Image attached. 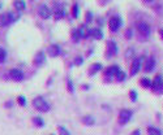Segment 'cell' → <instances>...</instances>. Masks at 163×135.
<instances>
[{
	"label": "cell",
	"instance_id": "obj_32",
	"mask_svg": "<svg viewBox=\"0 0 163 135\" xmlns=\"http://www.w3.org/2000/svg\"><path fill=\"white\" fill-rule=\"evenodd\" d=\"M91 20H93V13L91 12H86V22H87V24H90Z\"/></svg>",
	"mask_w": 163,
	"mask_h": 135
},
{
	"label": "cell",
	"instance_id": "obj_1",
	"mask_svg": "<svg viewBox=\"0 0 163 135\" xmlns=\"http://www.w3.org/2000/svg\"><path fill=\"white\" fill-rule=\"evenodd\" d=\"M20 20V13H14V12H4L0 14V26L2 27H8L14 22H17Z\"/></svg>",
	"mask_w": 163,
	"mask_h": 135
},
{
	"label": "cell",
	"instance_id": "obj_15",
	"mask_svg": "<svg viewBox=\"0 0 163 135\" xmlns=\"http://www.w3.org/2000/svg\"><path fill=\"white\" fill-rule=\"evenodd\" d=\"M137 30H138V33H140V34H142L144 36L150 35V31H151L150 25H149V24H146V22H140V24L137 25Z\"/></svg>",
	"mask_w": 163,
	"mask_h": 135
},
{
	"label": "cell",
	"instance_id": "obj_6",
	"mask_svg": "<svg viewBox=\"0 0 163 135\" xmlns=\"http://www.w3.org/2000/svg\"><path fill=\"white\" fill-rule=\"evenodd\" d=\"M121 25H123V20L120 17H117V16L111 17L110 21H108V27H110V30L112 33L119 31V29L121 27Z\"/></svg>",
	"mask_w": 163,
	"mask_h": 135
},
{
	"label": "cell",
	"instance_id": "obj_24",
	"mask_svg": "<svg viewBox=\"0 0 163 135\" xmlns=\"http://www.w3.org/2000/svg\"><path fill=\"white\" fill-rule=\"evenodd\" d=\"M71 12H72V16L75 17V18H77L78 16H80V5L77 4V3H75L72 5V9H71Z\"/></svg>",
	"mask_w": 163,
	"mask_h": 135
},
{
	"label": "cell",
	"instance_id": "obj_27",
	"mask_svg": "<svg viewBox=\"0 0 163 135\" xmlns=\"http://www.w3.org/2000/svg\"><path fill=\"white\" fill-rule=\"evenodd\" d=\"M140 83H141V86L145 87V88H150V87H153V82H151L149 78H142Z\"/></svg>",
	"mask_w": 163,
	"mask_h": 135
},
{
	"label": "cell",
	"instance_id": "obj_4",
	"mask_svg": "<svg viewBox=\"0 0 163 135\" xmlns=\"http://www.w3.org/2000/svg\"><path fill=\"white\" fill-rule=\"evenodd\" d=\"M38 16L42 20H50L52 17V9H51L47 4H41L38 8Z\"/></svg>",
	"mask_w": 163,
	"mask_h": 135
},
{
	"label": "cell",
	"instance_id": "obj_18",
	"mask_svg": "<svg viewBox=\"0 0 163 135\" xmlns=\"http://www.w3.org/2000/svg\"><path fill=\"white\" fill-rule=\"evenodd\" d=\"M102 68H103V65L101 64V63H95V64H93L90 68H89V76H95L98 72H101L102 70Z\"/></svg>",
	"mask_w": 163,
	"mask_h": 135
},
{
	"label": "cell",
	"instance_id": "obj_30",
	"mask_svg": "<svg viewBox=\"0 0 163 135\" xmlns=\"http://www.w3.org/2000/svg\"><path fill=\"white\" fill-rule=\"evenodd\" d=\"M84 64V58L81 57V56H77L76 58H75V65H77V66H81Z\"/></svg>",
	"mask_w": 163,
	"mask_h": 135
},
{
	"label": "cell",
	"instance_id": "obj_33",
	"mask_svg": "<svg viewBox=\"0 0 163 135\" xmlns=\"http://www.w3.org/2000/svg\"><path fill=\"white\" fill-rule=\"evenodd\" d=\"M125 38H127V39L132 38V30H127V31H125Z\"/></svg>",
	"mask_w": 163,
	"mask_h": 135
},
{
	"label": "cell",
	"instance_id": "obj_3",
	"mask_svg": "<svg viewBox=\"0 0 163 135\" xmlns=\"http://www.w3.org/2000/svg\"><path fill=\"white\" fill-rule=\"evenodd\" d=\"M52 17L55 21H60L65 17V7L63 3H55L52 8Z\"/></svg>",
	"mask_w": 163,
	"mask_h": 135
},
{
	"label": "cell",
	"instance_id": "obj_38",
	"mask_svg": "<svg viewBox=\"0 0 163 135\" xmlns=\"http://www.w3.org/2000/svg\"><path fill=\"white\" fill-rule=\"evenodd\" d=\"M162 91H163V86H162Z\"/></svg>",
	"mask_w": 163,
	"mask_h": 135
},
{
	"label": "cell",
	"instance_id": "obj_35",
	"mask_svg": "<svg viewBox=\"0 0 163 135\" xmlns=\"http://www.w3.org/2000/svg\"><path fill=\"white\" fill-rule=\"evenodd\" d=\"M131 135H141V131H140V130H135Z\"/></svg>",
	"mask_w": 163,
	"mask_h": 135
},
{
	"label": "cell",
	"instance_id": "obj_9",
	"mask_svg": "<svg viewBox=\"0 0 163 135\" xmlns=\"http://www.w3.org/2000/svg\"><path fill=\"white\" fill-rule=\"evenodd\" d=\"M94 38V39H97V40H101L103 39V31L101 29L98 27H95V29H89L85 33V38Z\"/></svg>",
	"mask_w": 163,
	"mask_h": 135
},
{
	"label": "cell",
	"instance_id": "obj_25",
	"mask_svg": "<svg viewBox=\"0 0 163 135\" xmlns=\"http://www.w3.org/2000/svg\"><path fill=\"white\" fill-rule=\"evenodd\" d=\"M65 83H67V90H68L69 94H73V92H75V85H73V82H72L71 78H67Z\"/></svg>",
	"mask_w": 163,
	"mask_h": 135
},
{
	"label": "cell",
	"instance_id": "obj_29",
	"mask_svg": "<svg viewBox=\"0 0 163 135\" xmlns=\"http://www.w3.org/2000/svg\"><path fill=\"white\" fill-rule=\"evenodd\" d=\"M115 78H116V81H117V82H123L125 78H127V76H125V73H124L123 70H120L119 73L116 74V77H115Z\"/></svg>",
	"mask_w": 163,
	"mask_h": 135
},
{
	"label": "cell",
	"instance_id": "obj_5",
	"mask_svg": "<svg viewBox=\"0 0 163 135\" xmlns=\"http://www.w3.org/2000/svg\"><path fill=\"white\" fill-rule=\"evenodd\" d=\"M44 64H46V52L41 49L35 54V56L33 58V65L37 68H42Z\"/></svg>",
	"mask_w": 163,
	"mask_h": 135
},
{
	"label": "cell",
	"instance_id": "obj_31",
	"mask_svg": "<svg viewBox=\"0 0 163 135\" xmlns=\"http://www.w3.org/2000/svg\"><path fill=\"white\" fill-rule=\"evenodd\" d=\"M129 97H131V100L135 103V101L137 100V92H136V91H131V92H129Z\"/></svg>",
	"mask_w": 163,
	"mask_h": 135
},
{
	"label": "cell",
	"instance_id": "obj_20",
	"mask_svg": "<svg viewBox=\"0 0 163 135\" xmlns=\"http://www.w3.org/2000/svg\"><path fill=\"white\" fill-rule=\"evenodd\" d=\"M13 7H14V9H16L18 13H21L22 11H25L26 3L22 2V0H14V2H13Z\"/></svg>",
	"mask_w": 163,
	"mask_h": 135
},
{
	"label": "cell",
	"instance_id": "obj_17",
	"mask_svg": "<svg viewBox=\"0 0 163 135\" xmlns=\"http://www.w3.org/2000/svg\"><path fill=\"white\" fill-rule=\"evenodd\" d=\"M162 86H163V79H162V76L158 74L153 81V90L154 91H159V90L162 88Z\"/></svg>",
	"mask_w": 163,
	"mask_h": 135
},
{
	"label": "cell",
	"instance_id": "obj_2",
	"mask_svg": "<svg viewBox=\"0 0 163 135\" xmlns=\"http://www.w3.org/2000/svg\"><path fill=\"white\" fill-rule=\"evenodd\" d=\"M32 105L34 107V109L41 112V113H47V112H50V109H51L50 103L44 99L43 96H35L32 100Z\"/></svg>",
	"mask_w": 163,
	"mask_h": 135
},
{
	"label": "cell",
	"instance_id": "obj_28",
	"mask_svg": "<svg viewBox=\"0 0 163 135\" xmlns=\"http://www.w3.org/2000/svg\"><path fill=\"white\" fill-rule=\"evenodd\" d=\"M147 134L149 135H162V131L157 127H147Z\"/></svg>",
	"mask_w": 163,
	"mask_h": 135
},
{
	"label": "cell",
	"instance_id": "obj_26",
	"mask_svg": "<svg viewBox=\"0 0 163 135\" xmlns=\"http://www.w3.org/2000/svg\"><path fill=\"white\" fill-rule=\"evenodd\" d=\"M57 131H59V135H72L71 131L67 129L65 126H63V125H59L57 126Z\"/></svg>",
	"mask_w": 163,
	"mask_h": 135
},
{
	"label": "cell",
	"instance_id": "obj_16",
	"mask_svg": "<svg viewBox=\"0 0 163 135\" xmlns=\"http://www.w3.org/2000/svg\"><path fill=\"white\" fill-rule=\"evenodd\" d=\"M32 123H33V126L38 127V129H42V127L46 126V122H44V119H43L41 116L33 117V118H32Z\"/></svg>",
	"mask_w": 163,
	"mask_h": 135
},
{
	"label": "cell",
	"instance_id": "obj_36",
	"mask_svg": "<svg viewBox=\"0 0 163 135\" xmlns=\"http://www.w3.org/2000/svg\"><path fill=\"white\" fill-rule=\"evenodd\" d=\"M159 34L162 35V38H163V29H159Z\"/></svg>",
	"mask_w": 163,
	"mask_h": 135
},
{
	"label": "cell",
	"instance_id": "obj_21",
	"mask_svg": "<svg viewBox=\"0 0 163 135\" xmlns=\"http://www.w3.org/2000/svg\"><path fill=\"white\" fill-rule=\"evenodd\" d=\"M81 122H82L85 126H93L95 123V118L90 114H87V116H84L82 118H81Z\"/></svg>",
	"mask_w": 163,
	"mask_h": 135
},
{
	"label": "cell",
	"instance_id": "obj_13",
	"mask_svg": "<svg viewBox=\"0 0 163 135\" xmlns=\"http://www.w3.org/2000/svg\"><path fill=\"white\" fill-rule=\"evenodd\" d=\"M47 55L50 57H57L59 55H62V47L59 44H51L47 48Z\"/></svg>",
	"mask_w": 163,
	"mask_h": 135
},
{
	"label": "cell",
	"instance_id": "obj_14",
	"mask_svg": "<svg viewBox=\"0 0 163 135\" xmlns=\"http://www.w3.org/2000/svg\"><path fill=\"white\" fill-rule=\"evenodd\" d=\"M141 66H142V60L141 58H133V61H132V68H131V76H136V74L140 72V69H141Z\"/></svg>",
	"mask_w": 163,
	"mask_h": 135
},
{
	"label": "cell",
	"instance_id": "obj_34",
	"mask_svg": "<svg viewBox=\"0 0 163 135\" xmlns=\"http://www.w3.org/2000/svg\"><path fill=\"white\" fill-rule=\"evenodd\" d=\"M12 105H13V101H12V100H9V101H7V103L4 104V107H5V108H11Z\"/></svg>",
	"mask_w": 163,
	"mask_h": 135
},
{
	"label": "cell",
	"instance_id": "obj_39",
	"mask_svg": "<svg viewBox=\"0 0 163 135\" xmlns=\"http://www.w3.org/2000/svg\"><path fill=\"white\" fill-rule=\"evenodd\" d=\"M50 135H55V134H50Z\"/></svg>",
	"mask_w": 163,
	"mask_h": 135
},
{
	"label": "cell",
	"instance_id": "obj_7",
	"mask_svg": "<svg viewBox=\"0 0 163 135\" xmlns=\"http://www.w3.org/2000/svg\"><path fill=\"white\" fill-rule=\"evenodd\" d=\"M132 110L131 109H121L119 112V123L120 125H125V123H128L131 121V118H132Z\"/></svg>",
	"mask_w": 163,
	"mask_h": 135
},
{
	"label": "cell",
	"instance_id": "obj_12",
	"mask_svg": "<svg viewBox=\"0 0 163 135\" xmlns=\"http://www.w3.org/2000/svg\"><path fill=\"white\" fill-rule=\"evenodd\" d=\"M71 38H72V42H75V43L80 42L82 38H85V34H84V31H82V29H81V27L73 29L72 31H71Z\"/></svg>",
	"mask_w": 163,
	"mask_h": 135
},
{
	"label": "cell",
	"instance_id": "obj_23",
	"mask_svg": "<svg viewBox=\"0 0 163 135\" xmlns=\"http://www.w3.org/2000/svg\"><path fill=\"white\" fill-rule=\"evenodd\" d=\"M16 101L20 107H26V104H27V100H26V97L24 95H18L16 97Z\"/></svg>",
	"mask_w": 163,
	"mask_h": 135
},
{
	"label": "cell",
	"instance_id": "obj_11",
	"mask_svg": "<svg viewBox=\"0 0 163 135\" xmlns=\"http://www.w3.org/2000/svg\"><path fill=\"white\" fill-rule=\"evenodd\" d=\"M121 69L117 65H111V66H108L107 69H106V72H105V77L106 78H108V79H111V78H115L116 77V74L119 73Z\"/></svg>",
	"mask_w": 163,
	"mask_h": 135
},
{
	"label": "cell",
	"instance_id": "obj_8",
	"mask_svg": "<svg viewBox=\"0 0 163 135\" xmlns=\"http://www.w3.org/2000/svg\"><path fill=\"white\" fill-rule=\"evenodd\" d=\"M8 74H9V78L14 82L24 81V72H22L21 69H18V68H13V69H11Z\"/></svg>",
	"mask_w": 163,
	"mask_h": 135
},
{
	"label": "cell",
	"instance_id": "obj_22",
	"mask_svg": "<svg viewBox=\"0 0 163 135\" xmlns=\"http://www.w3.org/2000/svg\"><path fill=\"white\" fill-rule=\"evenodd\" d=\"M7 57H8V52L4 47H0V64H4L7 61Z\"/></svg>",
	"mask_w": 163,
	"mask_h": 135
},
{
	"label": "cell",
	"instance_id": "obj_37",
	"mask_svg": "<svg viewBox=\"0 0 163 135\" xmlns=\"http://www.w3.org/2000/svg\"><path fill=\"white\" fill-rule=\"evenodd\" d=\"M2 8H3V4H2V3H0V9H2Z\"/></svg>",
	"mask_w": 163,
	"mask_h": 135
},
{
	"label": "cell",
	"instance_id": "obj_10",
	"mask_svg": "<svg viewBox=\"0 0 163 135\" xmlns=\"http://www.w3.org/2000/svg\"><path fill=\"white\" fill-rule=\"evenodd\" d=\"M106 54L108 57L115 56L117 54V44L115 40H107L106 43Z\"/></svg>",
	"mask_w": 163,
	"mask_h": 135
},
{
	"label": "cell",
	"instance_id": "obj_19",
	"mask_svg": "<svg viewBox=\"0 0 163 135\" xmlns=\"http://www.w3.org/2000/svg\"><path fill=\"white\" fill-rule=\"evenodd\" d=\"M154 66H155V60L153 57H149V58H146V61H145L144 70L145 72H151L154 69Z\"/></svg>",
	"mask_w": 163,
	"mask_h": 135
}]
</instances>
